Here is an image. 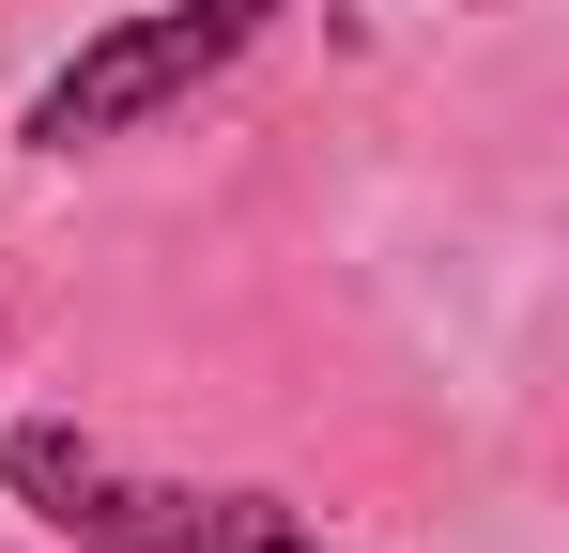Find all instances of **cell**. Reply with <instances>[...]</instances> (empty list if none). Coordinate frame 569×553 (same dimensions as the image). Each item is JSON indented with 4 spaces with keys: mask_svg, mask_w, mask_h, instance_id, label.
Returning a JSON list of instances; mask_svg holds the SVG:
<instances>
[{
    "mask_svg": "<svg viewBox=\"0 0 569 553\" xmlns=\"http://www.w3.org/2000/svg\"><path fill=\"white\" fill-rule=\"evenodd\" d=\"M16 492L93 553H323L278 492H186V476H123L78 431H16Z\"/></svg>",
    "mask_w": 569,
    "mask_h": 553,
    "instance_id": "obj_1",
    "label": "cell"
},
{
    "mask_svg": "<svg viewBox=\"0 0 569 553\" xmlns=\"http://www.w3.org/2000/svg\"><path fill=\"white\" fill-rule=\"evenodd\" d=\"M278 0H170V16H123V31H93L62 78L31 92V139L47 154H78V139H123V123H154L170 92H200L247 31H262Z\"/></svg>",
    "mask_w": 569,
    "mask_h": 553,
    "instance_id": "obj_2",
    "label": "cell"
}]
</instances>
